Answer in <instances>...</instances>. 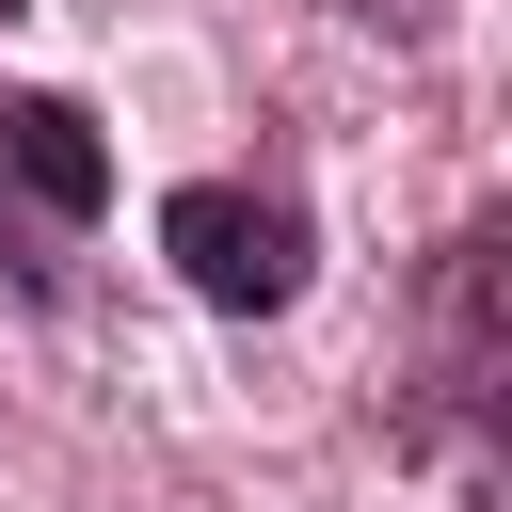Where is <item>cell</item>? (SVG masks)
Here are the masks:
<instances>
[{
  "label": "cell",
  "instance_id": "1",
  "mask_svg": "<svg viewBox=\"0 0 512 512\" xmlns=\"http://www.w3.org/2000/svg\"><path fill=\"white\" fill-rule=\"evenodd\" d=\"M160 256H176L192 304H224V320H288L320 224H304V192H272V176H176V192H160Z\"/></svg>",
  "mask_w": 512,
  "mask_h": 512
},
{
  "label": "cell",
  "instance_id": "4",
  "mask_svg": "<svg viewBox=\"0 0 512 512\" xmlns=\"http://www.w3.org/2000/svg\"><path fill=\"white\" fill-rule=\"evenodd\" d=\"M0 16H32V0H0Z\"/></svg>",
  "mask_w": 512,
  "mask_h": 512
},
{
  "label": "cell",
  "instance_id": "2",
  "mask_svg": "<svg viewBox=\"0 0 512 512\" xmlns=\"http://www.w3.org/2000/svg\"><path fill=\"white\" fill-rule=\"evenodd\" d=\"M0 192H32L48 224H96L112 208V144L80 96H0Z\"/></svg>",
  "mask_w": 512,
  "mask_h": 512
},
{
  "label": "cell",
  "instance_id": "3",
  "mask_svg": "<svg viewBox=\"0 0 512 512\" xmlns=\"http://www.w3.org/2000/svg\"><path fill=\"white\" fill-rule=\"evenodd\" d=\"M496 272H512L496 224H464L432 256V384H448V416H496Z\"/></svg>",
  "mask_w": 512,
  "mask_h": 512
}]
</instances>
